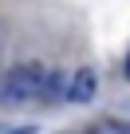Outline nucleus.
Instances as JSON below:
<instances>
[{
  "label": "nucleus",
  "mask_w": 130,
  "mask_h": 134,
  "mask_svg": "<svg viewBox=\"0 0 130 134\" xmlns=\"http://www.w3.org/2000/svg\"><path fill=\"white\" fill-rule=\"evenodd\" d=\"M43 71H47L43 63H16L12 71L4 75L0 99H4V103H28V99H39V79H43Z\"/></svg>",
  "instance_id": "f257e3e1"
},
{
  "label": "nucleus",
  "mask_w": 130,
  "mask_h": 134,
  "mask_svg": "<svg viewBox=\"0 0 130 134\" xmlns=\"http://www.w3.org/2000/svg\"><path fill=\"white\" fill-rule=\"evenodd\" d=\"M95 91H99V75L91 71V67H79V71L67 79V91H63V95H67L71 103H91Z\"/></svg>",
  "instance_id": "f03ea898"
},
{
  "label": "nucleus",
  "mask_w": 130,
  "mask_h": 134,
  "mask_svg": "<svg viewBox=\"0 0 130 134\" xmlns=\"http://www.w3.org/2000/svg\"><path fill=\"white\" fill-rule=\"evenodd\" d=\"M63 91H67V75H63V71H55V67H51V71H43V79H39V99H63Z\"/></svg>",
  "instance_id": "7ed1b4c3"
},
{
  "label": "nucleus",
  "mask_w": 130,
  "mask_h": 134,
  "mask_svg": "<svg viewBox=\"0 0 130 134\" xmlns=\"http://www.w3.org/2000/svg\"><path fill=\"white\" fill-rule=\"evenodd\" d=\"M0 134H36V126H0Z\"/></svg>",
  "instance_id": "20e7f679"
},
{
  "label": "nucleus",
  "mask_w": 130,
  "mask_h": 134,
  "mask_svg": "<svg viewBox=\"0 0 130 134\" xmlns=\"http://www.w3.org/2000/svg\"><path fill=\"white\" fill-rule=\"evenodd\" d=\"M126 79H130V55H126Z\"/></svg>",
  "instance_id": "39448f33"
}]
</instances>
